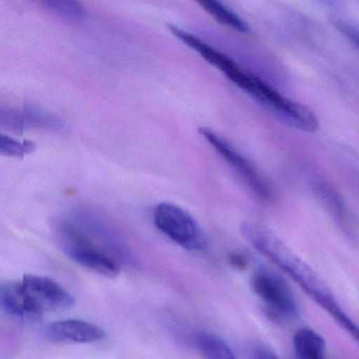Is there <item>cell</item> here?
Masks as SVG:
<instances>
[{
  "label": "cell",
  "mask_w": 359,
  "mask_h": 359,
  "mask_svg": "<svg viewBox=\"0 0 359 359\" xmlns=\"http://www.w3.org/2000/svg\"><path fill=\"white\" fill-rule=\"evenodd\" d=\"M1 126L11 130L39 129L50 132H64L66 123L60 117L35 106L20 109H3Z\"/></svg>",
  "instance_id": "cell-8"
},
{
  "label": "cell",
  "mask_w": 359,
  "mask_h": 359,
  "mask_svg": "<svg viewBox=\"0 0 359 359\" xmlns=\"http://www.w3.org/2000/svg\"><path fill=\"white\" fill-rule=\"evenodd\" d=\"M36 150V144L31 140H15L11 136L3 134L1 140H0V152L5 156L18 157V158H22L26 155L31 154Z\"/></svg>",
  "instance_id": "cell-16"
},
{
  "label": "cell",
  "mask_w": 359,
  "mask_h": 359,
  "mask_svg": "<svg viewBox=\"0 0 359 359\" xmlns=\"http://www.w3.org/2000/svg\"><path fill=\"white\" fill-rule=\"evenodd\" d=\"M169 29L176 39H180L184 45L194 50L205 62L215 67L229 81H232L237 87L249 93L252 86H253L255 75L243 70L230 56L205 43L196 35H193L192 33L184 31V29L174 26V25H170Z\"/></svg>",
  "instance_id": "cell-7"
},
{
  "label": "cell",
  "mask_w": 359,
  "mask_h": 359,
  "mask_svg": "<svg viewBox=\"0 0 359 359\" xmlns=\"http://www.w3.org/2000/svg\"><path fill=\"white\" fill-rule=\"evenodd\" d=\"M229 262L237 270H245L249 266V258L243 252L234 251L229 254Z\"/></svg>",
  "instance_id": "cell-19"
},
{
  "label": "cell",
  "mask_w": 359,
  "mask_h": 359,
  "mask_svg": "<svg viewBox=\"0 0 359 359\" xmlns=\"http://www.w3.org/2000/svg\"><path fill=\"white\" fill-rule=\"evenodd\" d=\"M153 222L168 238L189 251H201L207 247L203 229L194 217L180 205L161 203L153 210Z\"/></svg>",
  "instance_id": "cell-3"
},
{
  "label": "cell",
  "mask_w": 359,
  "mask_h": 359,
  "mask_svg": "<svg viewBox=\"0 0 359 359\" xmlns=\"http://www.w3.org/2000/svg\"><path fill=\"white\" fill-rule=\"evenodd\" d=\"M45 336L54 342L92 344L102 340L106 333L102 327L81 319H64L49 323Z\"/></svg>",
  "instance_id": "cell-9"
},
{
  "label": "cell",
  "mask_w": 359,
  "mask_h": 359,
  "mask_svg": "<svg viewBox=\"0 0 359 359\" xmlns=\"http://www.w3.org/2000/svg\"><path fill=\"white\" fill-rule=\"evenodd\" d=\"M195 344L205 359H237L226 342L215 334H198Z\"/></svg>",
  "instance_id": "cell-12"
},
{
  "label": "cell",
  "mask_w": 359,
  "mask_h": 359,
  "mask_svg": "<svg viewBox=\"0 0 359 359\" xmlns=\"http://www.w3.org/2000/svg\"><path fill=\"white\" fill-rule=\"evenodd\" d=\"M312 187L321 201L325 203L327 208L333 212L336 217L340 220H346L348 212L344 201L340 197L339 193L336 192L335 189L332 188L331 184H327L323 178H313Z\"/></svg>",
  "instance_id": "cell-13"
},
{
  "label": "cell",
  "mask_w": 359,
  "mask_h": 359,
  "mask_svg": "<svg viewBox=\"0 0 359 359\" xmlns=\"http://www.w3.org/2000/svg\"><path fill=\"white\" fill-rule=\"evenodd\" d=\"M18 283L28 317L39 316L48 311L65 310L74 304V297L49 277L26 275Z\"/></svg>",
  "instance_id": "cell-6"
},
{
  "label": "cell",
  "mask_w": 359,
  "mask_h": 359,
  "mask_svg": "<svg viewBox=\"0 0 359 359\" xmlns=\"http://www.w3.org/2000/svg\"><path fill=\"white\" fill-rule=\"evenodd\" d=\"M293 348L297 359H327L325 339L309 327H302L294 334Z\"/></svg>",
  "instance_id": "cell-10"
},
{
  "label": "cell",
  "mask_w": 359,
  "mask_h": 359,
  "mask_svg": "<svg viewBox=\"0 0 359 359\" xmlns=\"http://www.w3.org/2000/svg\"><path fill=\"white\" fill-rule=\"evenodd\" d=\"M241 233L256 251L266 256L291 277L359 344V325L344 312L327 283L287 243L272 231L259 224H245L241 228Z\"/></svg>",
  "instance_id": "cell-1"
},
{
  "label": "cell",
  "mask_w": 359,
  "mask_h": 359,
  "mask_svg": "<svg viewBox=\"0 0 359 359\" xmlns=\"http://www.w3.org/2000/svg\"><path fill=\"white\" fill-rule=\"evenodd\" d=\"M201 135L209 142L218 155L234 170L251 192L262 201H270L272 187L264 174L226 138L207 128L199 129Z\"/></svg>",
  "instance_id": "cell-5"
},
{
  "label": "cell",
  "mask_w": 359,
  "mask_h": 359,
  "mask_svg": "<svg viewBox=\"0 0 359 359\" xmlns=\"http://www.w3.org/2000/svg\"><path fill=\"white\" fill-rule=\"evenodd\" d=\"M334 25L336 28L342 33L344 37L352 43L354 47H356L359 50V28L355 27L354 25L350 24V22H344L342 20H334Z\"/></svg>",
  "instance_id": "cell-17"
},
{
  "label": "cell",
  "mask_w": 359,
  "mask_h": 359,
  "mask_svg": "<svg viewBox=\"0 0 359 359\" xmlns=\"http://www.w3.org/2000/svg\"><path fill=\"white\" fill-rule=\"evenodd\" d=\"M250 352L252 359H280L272 348L262 344H254Z\"/></svg>",
  "instance_id": "cell-18"
},
{
  "label": "cell",
  "mask_w": 359,
  "mask_h": 359,
  "mask_svg": "<svg viewBox=\"0 0 359 359\" xmlns=\"http://www.w3.org/2000/svg\"><path fill=\"white\" fill-rule=\"evenodd\" d=\"M41 5L51 12L53 15L62 20H70V22H79L83 20L87 16V9L83 7V4L79 1H68V0H48L43 1Z\"/></svg>",
  "instance_id": "cell-15"
},
{
  "label": "cell",
  "mask_w": 359,
  "mask_h": 359,
  "mask_svg": "<svg viewBox=\"0 0 359 359\" xmlns=\"http://www.w3.org/2000/svg\"><path fill=\"white\" fill-rule=\"evenodd\" d=\"M251 287L262 300L266 313L276 321H289L298 316L295 296L287 281L269 269H259L251 278Z\"/></svg>",
  "instance_id": "cell-4"
},
{
  "label": "cell",
  "mask_w": 359,
  "mask_h": 359,
  "mask_svg": "<svg viewBox=\"0 0 359 359\" xmlns=\"http://www.w3.org/2000/svg\"><path fill=\"white\" fill-rule=\"evenodd\" d=\"M60 234L64 243L65 251L71 259L92 272L108 278H114L121 273V266L110 252L102 249L89 235L75 226L70 220L62 222Z\"/></svg>",
  "instance_id": "cell-2"
},
{
  "label": "cell",
  "mask_w": 359,
  "mask_h": 359,
  "mask_svg": "<svg viewBox=\"0 0 359 359\" xmlns=\"http://www.w3.org/2000/svg\"><path fill=\"white\" fill-rule=\"evenodd\" d=\"M1 308L7 314L12 316L28 317L24 298L20 289V283H6L0 292Z\"/></svg>",
  "instance_id": "cell-14"
},
{
  "label": "cell",
  "mask_w": 359,
  "mask_h": 359,
  "mask_svg": "<svg viewBox=\"0 0 359 359\" xmlns=\"http://www.w3.org/2000/svg\"><path fill=\"white\" fill-rule=\"evenodd\" d=\"M198 5L220 24L224 25L237 32H249V25L238 14L235 13L224 4L214 1V0H208V1H199Z\"/></svg>",
  "instance_id": "cell-11"
}]
</instances>
